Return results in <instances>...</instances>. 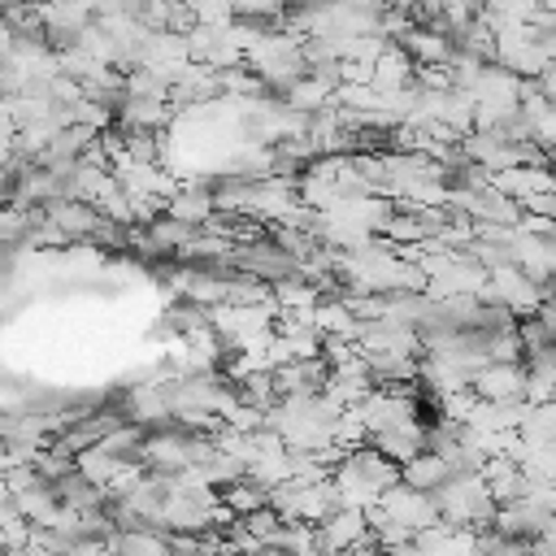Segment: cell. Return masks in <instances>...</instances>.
<instances>
[{
    "instance_id": "9c48e42d",
    "label": "cell",
    "mask_w": 556,
    "mask_h": 556,
    "mask_svg": "<svg viewBox=\"0 0 556 556\" xmlns=\"http://www.w3.org/2000/svg\"><path fill=\"white\" fill-rule=\"evenodd\" d=\"M126 460L122 456H113V452H104L100 443H91V447H83V452H74V469L87 478V482H96L100 491L117 478V469H122Z\"/></svg>"
},
{
    "instance_id": "6da1fadb",
    "label": "cell",
    "mask_w": 556,
    "mask_h": 556,
    "mask_svg": "<svg viewBox=\"0 0 556 556\" xmlns=\"http://www.w3.org/2000/svg\"><path fill=\"white\" fill-rule=\"evenodd\" d=\"M243 61H248V70H252L265 87H278V91H282L291 78H300V74L308 70L295 30H256V39L243 48Z\"/></svg>"
},
{
    "instance_id": "277c9868",
    "label": "cell",
    "mask_w": 556,
    "mask_h": 556,
    "mask_svg": "<svg viewBox=\"0 0 556 556\" xmlns=\"http://www.w3.org/2000/svg\"><path fill=\"white\" fill-rule=\"evenodd\" d=\"M491 187L504 191L508 200H526L534 191H552V174L547 165H504V169H491Z\"/></svg>"
},
{
    "instance_id": "8fae6325",
    "label": "cell",
    "mask_w": 556,
    "mask_h": 556,
    "mask_svg": "<svg viewBox=\"0 0 556 556\" xmlns=\"http://www.w3.org/2000/svg\"><path fill=\"white\" fill-rule=\"evenodd\" d=\"M539 4H543V9H552V4H556V0H539Z\"/></svg>"
},
{
    "instance_id": "30bf717a",
    "label": "cell",
    "mask_w": 556,
    "mask_h": 556,
    "mask_svg": "<svg viewBox=\"0 0 556 556\" xmlns=\"http://www.w3.org/2000/svg\"><path fill=\"white\" fill-rule=\"evenodd\" d=\"M70 122H83V126H91V130H104V126L113 122V104H104V100H96V96H74V100H70Z\"/></svg>"
},
{
    "instance_id": "52a82bcc",
    "label": "cell",
    "mask_w": 556,
    "mask_h": 556,
    "mask_svg": "<svg viewBox=\"0 0 556 556\" xmlns=\"http://www.w3.org/2000/svg\"><path fill=\"white\" fill-rule=\"evenodd\" d=\"M374 443H378V452H387L391 460H408L413 452H421L426 447V426L417 421V417H408V421H400V426H391V430H378L374 434Z\"/></svg>"
},
{
    "instance_id": "8992f818",
    "label": "cell",
    "mask_w": 556,
    "mask_h": 556,
    "mask_svg": "<svg viewBox=\"0 0 556 556\" xmlns=\"http://www.w3.org/2000/svg\"><path fill=\"white\" fill-rule=\"evenodd\" d=\"M165 213L178 217V222H187V226H204L217 213V200L204 187H178L174 195H165Z\"/></svg>"
},
{
    "instance_id": "3957f363",
    "label": "cell",
    "mask_w": 556,
    "mask_h": 556,
    "mask_svg": "<svg viewBox=\"0 0 556 556\" xmlns=\"http://www.w3.org/2000/svg\"><path fill=\"white\" fill-rule=\"evenodd\" d=\"M521 361H482L473 374H469V391L482 395V400H508V395H521Z\"/></svg>"
},
{
    "instance_id": "5b68a950",
    "label": "cell",
    "mask_w": 556,
    "mask_h": 556,
    "mask_svg": "<svg viewBox=\"0 0 556 556\" xmlns=\"http://www.w3.org/2000/svg\"><path fill=\"white\" fill-rule=\"evenodd\" d=\"M348 460L356 465V473H361L374 491H387L391 482H400V460H391V456H387V452H378V447L356 443V447H348Z\"/></svg>"
},
{
    "instance_id": "ba28073f",
    "label": "cell",
    "mask_w": 556,
    "mask_h": 556,
    "mask_svg": "<svg viewBox=\"0 0 556 556\" xmlns=\"http://www.w3.org/2000/svg\"><path fill=\"white\" fill-rule=\"evenodd\" d=\"M447 473H452V465H447L439 452H430V447L413 452V456L400 465V482H408V486H421V491H434V486H439Z\"/></svg>"
},
{
    "instance_id": "7a4b0ae2",
    "label": "cell",
    "mask_w": 556,
    "mask_h": 556,
    "mask_svg": "<svg viewBox=\"0 0 556 556\" xmlns=\"http://www.w3.org/2000/svg\"><path fill=\"white\" fill-rule=\"evenodd\" d=\"M378 504L391 513V521H400L408 534L426 530L430 521H439V508L430 500V491L421 486H408V482H391L387 491H378Z\"/></svg>"
}]
</instances>
